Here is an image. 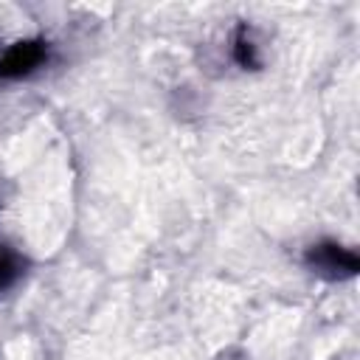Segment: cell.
I'll return each instance as SVG.
<instances>
[{"label":"cell","instance_id":"obj_1","mask_svg":"<svg viewBox=\"0 0 360 360\" xmlns=\"http://www.w3.org/2000/svg\"><path fill=\"white\" fill-rule=\"evenodd\" d=\"M307 262L309 267H315L318 273L323 276H332V278H343V276H354L357 270V256L335 242H321V245H312L309 253H307Z\"/></svg>","mask_w":360,"mask_h":360},{"label":"cell","instance_id":"obj_2","mask_svg":"<svg viewBox=\"0 0 360 360\" xmlns=\"http://www.w3.org/2000/svg\"><path fill=\"white\" fill-rule=\"evenodd\" d=\"M45 59V45L42 42H17L6 51V56L0 59V76L14 79V76H25L31 73L39 62Z\"/></svg>","mask_w":360,"mask_h":360},{"label":"cell","instance_id":"obj_3","mask_svg":"<svg viewBox=\"0 0 360 360\" xmlns=\"http://www.w3.org/2000/svg\"><path fill=\"white\" fill-rule=\"evenodd\" d=\"M17 276H20V259L11 250L0 248V290H6Z\"/></svg>","mask_w":360,"mask_h":360}]
</instances>
